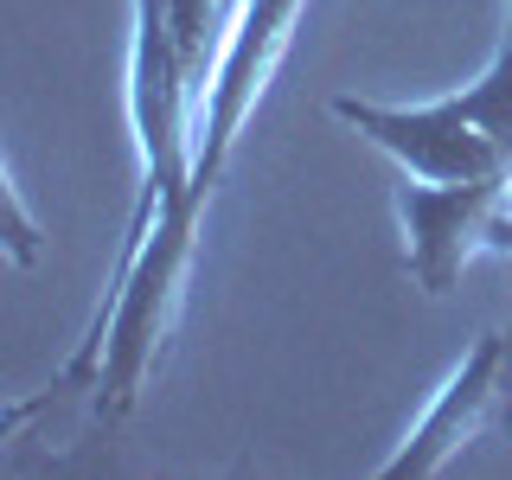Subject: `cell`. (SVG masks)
Returning <instances> with one entry per match:
<instances>
[{
	"mask_svg": "<svg viewBox=\"0 0 512 480\" xmlns=\"http://www.w3.org/2000/svg\"><path fill=\"white\" fill-rule=\"evenodd\" d=\"M224 7H231V13H237V7H244V0H224Z\"/></svg>",
	"mask_w": 512,
	"mask_h": 480,
	"instance_id": "cell-4",
	"label": "cell"
},
{
	"mask_svg": "<svg viewBox=\"0 0 512 480\" xmlns=\"http://www.w3.org/2000/svg\"><path fill=\"white\" fill-rule=\"evenodd\" d=\"M500 378H506V333H480V340L461 352V365L448 372V384L436 391V404L416 416L404 448L384 461V480H429V474H442L448 461L487 429L493 404H500Z\"/></svg>",
	"mask_w": 512,
	"mask_h": 480,
	"instance_id": "cell-3",
	"label": "cell"
},
{
	"mask_svg": "<svg viewBox=\"0 0 512 480\" xmlns=\"http://www.w3.org/2000/svg\"><path fill=\"white\" fill-rule=\"evenodd\" d=\"M506 13H512V0H506Z\"/></svg>",
	"mask_w": 512,
	"mask_h": 480,
	"instance_id": "cell-5",
	"label": "cell"
},
{
	"mask_svg": "<svg viewBox=\"0 0 512 480\" xmlns=\"http://www.w3.org/2000/svg\"><path fill=\"white\" fill-rule=\"evenodd\" d=\"M506 180H416V173H404V186H397L404 263L423 295H448L461 282V269L487 250Z\"/></svg>",
	"mask_w": 512,
	"mask_h": 480,
	"instance_id": "cell-2",
	"label": "cell"
},
{
	"mask_svg": "<svg viewBox=\"0 0 512 480\" xmlns=\"http://www.w3.org/2000/svg\"><path fill=\"white\" fill-rule=\"evenodd\" d=\"M359 141L391 154L416 180H506L512 173V13L500 32V52L468 90L442 103H365V96H333Z\"/></svg>",
	"mask_w": 512,
	"mask_h": 480,
	"instance_id": "cell-1",
	"label": "cell"
}]
</instances>
